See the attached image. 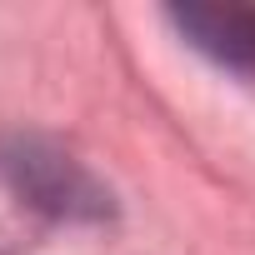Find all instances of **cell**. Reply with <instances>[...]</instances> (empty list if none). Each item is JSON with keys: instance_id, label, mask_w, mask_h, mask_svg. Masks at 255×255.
<instances>
[{"instance_id": "cell-1", "label": "cell", "mask_w": 255, "mask_h": 255, "mask_svg": "<svg viewBox=\"0 0 255 255\" xmlns=\"http://www.w3.org/2000/svg\"><path fill=\"white\" fill-rule=\"evenodd\" d=\"M0 180L15 190L20 205L50 215V220H75V225H100L115 215L110 190L90 175L85 160L60 150L45 135L15 130L0 135Z\"/></svg>"}, {"instance_id": "cell-2", "label": "cell", "mask_w": 255, "mask_h": 255, "mask_svg": "<svg viewBox=\"0 0 255 255\" xmlns=\"http://www.w3.org/2000/svg\"><path fill=\"white\" fill-rule=\"evenodd\" d=\"M165 20L220 70L255 75V5H170Z\"/></svg>"}]
</instances>
